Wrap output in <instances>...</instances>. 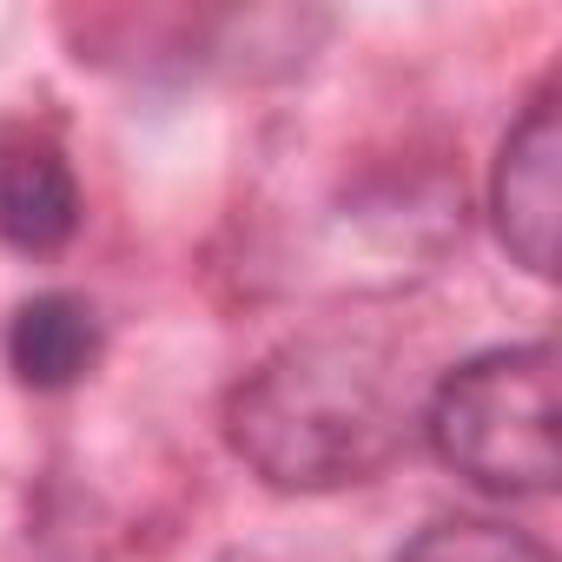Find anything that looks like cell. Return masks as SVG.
<instances>
[{
    "mask_svg": "<svg viewBox=\"0 0 562 562\" xmlns=\"http://www.w3.org/2000/svg\"><path fill=\"white\" fill-rule=\"evenodd\" d=\"M225 430L265 483L338 490L378 476L404 450V404L378 351L351 338H305L232 391Z\"/></svg>",
    "mask_w": 562,
    "mask_h": 562,
    "instance_id": "obj_1",
    "label": "cell"
},
{
    "mask_svg": "<svg viewBox=\"0 0 562 562\" xmlns=\"http://www.w3.org/2000/svg\"><path fill=\"white\" fill-rule=\"evenodd\" d=\"M490 212H496V238L503 251L549 278L555 271V218H562V106L555 87H542L529 100V113L509 126L496 172H490Z\"/></svg>",
    "mask_w": 562,
    "mask_h": 562,
    "instance_id": "obj_3",
    "label": "cell"
},
{
    "mask_svg": "<svg viewBox=\"0 0 562 562\" xmlns=\"http://www.w3.org/2000/svg\"><path fill=\"white\" fill-rule=\"evenodd\" d=\"M397 562H549V549L490 516H443L404 542Z\"/></svg>",
    "mask_w": 562,
    "mask_h": 562,
    "instance_id": "obj_6",
    "label": "cell"
},
{
    "mask_svg": "<svg viewBox=\"0 0 562 562\" xmlns=\"http://www.w3.org/2000/svg\"><path fill=\"white\" fill-rule=\"evenodd\" d=\"M555 345H503L476 351L430 391L424 437L443 470H457L483 496H549L562 476L555 437Z\"/></svg>",
    "mask_w": 562,
    "mask_h": 562,
    "instance_id": "obj_2",
    "label": "cell"
},
{
    "mask_svg": "<svg viewBox=\"0 0 562 562\" xmlns=\"http://www.w3.org/2000/svg\"><path fill=\"white\" fill-rule=\"evenodd\" d=\"M100 358V318L74 292H41L8 318V364L34 391H67Z\"/></svg>",
    "mask_w": 562,
    "mask_h": 562,
    "instance_id": "obj_5",
    "label": "cell"
},
{
    "mask_svg": "<svg viewBox=\"0 0 562 562\" xmlns=\"http://www.w3.org/2000/svg\"><path fill=\"white\" fill-rule=\"evenodd\" d=\"M80 225V186L60 139L34 126H0V245L47 258Z\"/></svg>",
    "mask_w": 562,
    "mask_h": 562,
    "instance_id": "obj_4",
    "label": "cell"
}]
</instances>
